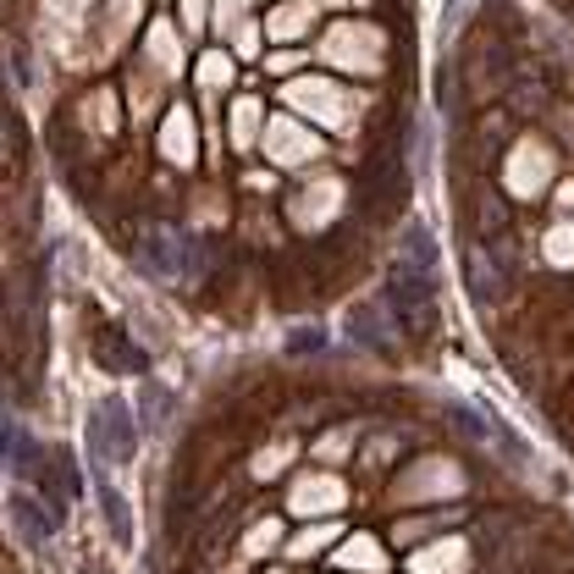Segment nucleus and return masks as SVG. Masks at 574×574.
Returning a JSON list of instances; mask_svg holds the SVG:
<instances>
[{
    "label": "nucleus",
    "mask_w": 574,
    "mask_h": 574,
    "mask_svg": "<svg viewBox=\"0 0 574 574\" xmlns=\"http://www.w3.org/2000/svg\"><path fill=\"white\" fill-rule=\"evenodd\" d=\"M465 481H459V470L448 465V459H426L420 470H409L404 481H398V498H448V492H459Z\"/></svg>",
    "instance_id": "423d86ee"
},
{
    "label": "nucleus",
    "mask_w": 574,
    "mask_h": 574,
    "mask_svg": "<svg viewBox=\"0 0 574 574\" xmlns=\"http://www.w3.org/2000/svg\"><path fill=\"white\" fill-rule=\"evenodd\" d=\"M227 83H232V55H227V50L199 55V88H205V94H216V88H227Z\"/></svg>",
    "instance_id": "dca6fc26"
},
{
    "label": "nucleus",
    "mask_w": 574,
    "mask_h": 574,
    "mask_svg": "<svg viewBox=\"0 0 574 574\" xmlns=\"http://www.w3.org/2000/svg\"><path fill=\"white\" fill-rule=\"evenodd\" d=\"M343 509V481L337 476H304L293 487V514H337Z\"/></svg>",
    "instance_id": "1a4fd4ad"
},
{
    "label": "nucleus",
    "mask_w": 574,
    "mask_h": 574,
    "mask_svg": "<svg viewBox=\"0 0 574 574\" xmlns=\"http://www.w3.org/2000/svg\"><path fill=\"white\" fill-rule=\"evenodd\" d=\"M94 448L111 453V459H127V453H133V431H127V415H122L116 404H105V409L94 415Z\"/></svg>",
    "instance_id": "9b49d317"
},
{
    "label": "nucleus",
    "mask_w": 574,
    "mask_h": 574,
    "mask_svg": "<svg viewBox=\"0 0 574 574\" xmlns=\"http://www.w3.org/2000/svg\"><path fill=\"white\" fill-rule=\"evenodd\" d=\"M315 17H321V6H315V0H282V6L265 17V39H276V44L304 39V33L315 28Z\"/></svg>",
    "instance_id": "9d476101"
},
{
    "label": "nucleus",
    "mask_w": 574,
    "mask_h": 574,
    "mask_svg": "<svg viewBox=\"0 0 574 574\" xmlns=\"http://www.w3.org/2000/svg\"><path fill=\"white\" fill-rule=\"evenodd\" d=\"M282 465H293V442H288V448H265V453L254 459V476H276Z\"/></svg>",
    "instance_id": "412c9836"
},
{
    "label": "nucleus",
    "mask_w": 574,
    "mask_h": 574,
    "mask_svg": "<svg viewBox=\"0 0 574 574\" xmlns=\"http://www.w3.org/2000/svg\"><path fill=\"white\" fill-rule=\"evenodd\" d=\"M337 564H348V570H382L387 559H382L376 536H348V542H343V553H337Z\"/></svg>",
    "instance_id": "2eb2a0df"
},
{
    "label": "nucleus",
    "mask_w": 574,
    "mask_h": 574,
    "mask_svg": "<svg viewBox=\"0 0 574 574\" xmlns=\"http://www.w3.org/2000/svg\"><path fill=\"white\" fill-rule=\"evenodd\" d=\"M409 570H415V574H453V570H465V542H437V547L415 553V559H409Z\"/></svg>",
    "instance_id": "ddd939ff"
},
{
    "label": "nucleus",
    "mask_w": 574,
    "mask_h": 574,
    "mask_svg": "<svg viewBox=\"0 0 574 574\" xmlns=\"http://www.w3.org/2000/svg\"><path fill=\"white\" fill-rule=\"evenodd\" d=\"M343 210V182L337 177H321V182H310L293 205H288V216H293V227H321V221H332Z\"/></svg>",
    "instance_id": "39448f33"
},
{
    "label": "nucleus",
    "mask_w": 574,
    "mask_h": 574,
    "mask_svg": "<svg viewBox=\"0 0 574 574\" xmlns=\"http://www.w3.org/2000/svg\"><path fill=\"white\" fill-rule=\"evenodd\" d=\"M133 17H138V0H111V11H105V22H100V50H122V39H127V28H133Z\"/></svg>",
    "instance_id": "4468645a"
},
{
    "label": "nucleus",
    "mask_w": 574,
    "mask_h": 574,
    "mask_svg": "<svg viewBox=\"0 0 574 574\" xmlns=\"http://www.w3.org/2000/svg\"><path fill=\"white\" fill-rule=\"evenodd\" d=\"M232 50H238V55H243V61H249V55H254V50H260V28H254V22H243V28H238V33H232Z\"/></svg>",
    "instance_id": "5701e85b"
},
{
    "label": "nucleus",
    "mask_w": 574,
    "mask_h": 574,
    "mask_svg": "<svg viewBox=\"0 0 574 574\" xmlns=\"http://www.w3.org/2000/svg\"><path fill=\"white\" fill-rule=\"evenodd\" d=\"M559 205H574V177L564 182V194H559Z\"/></svg>",
    "instance_id": "bb28decb"
},
{
    "label": "nucleus",
    "mask_w": 574,
    "mask_h": 574,
    "mask_svg": "<svg viewBox=\"0 0 574 574\" xmlns=\"http://www.w3.org/2000/svg\"><path fill=\"white\" fill-rule=\"evenodd\" d=\"M503 182H509L514 199H536L553 182V149L542 138H520L514 155H509V166H503Z\"/></svg>",
    "instance_id": "20e7f679"
},
{
    "label": "nucleus",
    "mask_w": 574,
    "mask_h": 574,
    "mask_svg": "<svg viewBox=\"0 0 574 574\" xmlns=\"http://www.w3.org/2000/svg\"><path fill=\"white\" fill-rule=\"evenodd\" d=\"M260 111H265V105H260L254 94H243V100L232 105V122H227V138H232V149H243V155H249V149L260 144V127H265V116H260Z\"/></svg>",
    "instance_id": "f8f14e48"
},
{
    "label": "nucleus",
    "mask_w": 574,
    "mask_h": 574,
    "mask_svg": "<svg viewBox=\"0 0 574 574\" xmlns=\"http://www.w3.org/2000/svg\"><path fill=\"white\" fill-rule=\"evenodd\" d=\"M182 22H188V33H199L210 22V0H182Z\"/></svg>",
    "instance_id": "b1692460"
},
{
    "label": "nucleus",
    "mask_w": 574,
    "mask_h": 574,
    "mask_svg": "<svg viewBox=\"0 0 574 574\" xmlns=\"http://www.w3.org/2000/svg\"><path fill=\"white\" fill-rule=\"evenodd\" d=\"M144 55H149V66H160V77H177L182 72V39H177V28L166 17H155L144 28Z\"/></svg>",
    "instance_id": "6e6552de"
},
{
    "label": "nucleus",
    "mask_w": 574,
    "mask_h": 574,
    "mask_svg": "<svg viewBox=\"0 0 574 574\" xmlns=\"http://www.w3.org/2000/svg\"><path fill=\"white\" fill-rule=\"evenodd\" d=\"M44 11H50L55 22H66V28H72V22L88 11V0H44Z\"/></svg>",
    "instance_id": "4be33fe9"
},
{
    "label": "nucleus",
    "mask_w": 574,
    "mask_h": 574,
    "mask_svg": "<svg viewBox=\"0 0 574 574\" xmlns=\"http://www.w3.org/2000/svg\"><path fill=\"white\" fill-rule=\"evenodd\" d=\"M271 542H276V525H260V531L249 536V553H265Z\"/></svg>",
    "instance_id": "a878e982"
},
{
    "label": "nucleus",
    "mask_w": 574,
    "mask_h": 574,
    "mask_svg": "<svg viewBox=\"0 0 574 574\" xmlns=\"http://www.w3.org/2000/svg\"><path fill=\"white\" fill-rule=\"evenodd\" d=\"M83 122H88L94 133H111V127H116V94H94V100L83 105Z\"/></svg>",
    "instance_id": "f3484780"
},
{
    "label": "nucleus",
    "mask_w": 574,
    "mask_h": 574,
    "mask_svg": "<svg viewBox=\"0 0 574 574\" xmlns=\"http://www.w3.org/2000/svg\"><path fill=\"white\" fill-rule=\"evenodd\" d=\"M282 105L310 116V122H321V127H332V133L359 122V100L343 83H332V77H288L282 83Z\"/></svg>",
    "instance_id": "f257e3e1"
},
{
    "label": "nucleus",
    "mask_w": 574,
    "mask_h": 574,
    "mask_svg": "<svg viewBox=\"0 0 574 574\" xmlns=\"http://www.w3.org/2000/svg\"><path fill=\"white\" fill-rule=\"evenodd\" d=\"M382 55H387V33L376 22H332L321 33V61L326 66H343V72H382Z\"/></svg>",
    "instance_id": "f03ea898"
},
{
    "label": "nucleus",
    "mask_w": 574,
    "mask_h": 574,
    "mask_svg": "<svg viewBox=\"0 0 574 574\" xmlns=\"http://www.w3.org/2000/svg\"><path fill=\"white\" fill-rule=\"evenodd\" d=\"M260 149H265L271 166H304V160L321 155V138H315L299 116H271V122L260 127Z\"/></svg>",
    "instance_id": "7ed1b4c3"
},
{
    "label": "nucleus",
    "mask_w": 574,
    "mask_h": 574,
    "mask_svg": "<svg viewBox=\"0 0 574 574\" xmlns=\"http://www.w3.org/2000/svg\"><path fill=\"white\" fill-rule=\"evenodd\" d=\"M332 542H337V525H315V531H304L288 553H293V559H315V553H321V547H332Z\"/></svg>",
    "instance_id": "a211bd4d"
},
{
    "label": "nucleus",
    "mask_w": 574,
    "mask_h": 574,
    "mask_svg": "<svg viewBox=\"0 0 574 574\" xmlns=\"http://www.w3.org/2000/svg\"><path fill=\"white\" fill-rule=\"evenodd\" d=\"M547 260H553V265H574V221H564V227L547 232Z\"/></svg>",
    "instance_id": "6ab92c4d"
},
{
    "label": "nucleus",
    "mask_w": 574,
    "mask_h": 574,
    "mask_svg": "<svg viewBox=\"0 0 574 574\" xmlns=\"http://www.w3.org/2000/svg\"><path fill=\"white\" fill-rule=\"evenodd\" d=\"M160 155H166L171 166H194L199 144H194V111H188V105H171V111H166V122H160Z\"/></svg>",
    "instance_id": "0eeeda50"
},
{
    "label": "nucleus",
    "mask_w": 574,
    "mask_h": 574,
    "mask_svg": "<svg viewBox=\"0 0 574 574\" xmlns=\"http://www.w3.org/2000/svg\"><path fill=\"white\" fill-rule=\"evenodd\" d=\"M210 17H216V28H221L227 39L249 22V17H243V0H216V6H210Z\"/></svg>",
    "instance_id": "aec40b11"
},
{
    "label": "nucleus",
    "mask_w": 574,
    "mask_h": 574,
    "mask_svg": "<svg viewBox=\"0 0 574 574\" xmlns=\"http://www.w3.org/2000/svg\"><path fill=\"white\" fill-rule=\"evenodd\" d=\"M265 66H271L276 77H288V72H299V66H304V55H293V50H282V55H271Z\"/></svg>",
    "instance_id": "393cba45"
}]
</instances>
